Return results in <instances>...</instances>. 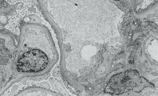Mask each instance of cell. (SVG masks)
<instances>
[{
	"instance_id": "cell-2",
	"label": "cell",
	"mask_w": 158,
	"mask_h": 96,
	"mask_svg": "<svg viewBox=\"0 0 158 96\" xmlns=\"http://www.w3.org/2000/svg\"><path fill=\"white\" fill-rule=\"evenodd\" d=\"M48 62L45 53L34 50L25 53L18 61V66L24 72H36L45 69Z\"/></svg>"
},
{
	"instance_id": "cell-3",
	"label": "cell",
	"mask_w": 158,
	"mask_h": 96,
	"mask_svg": "<svg viewBox=\"0 0 158 96\" xmlns=\"http://www.w3.org/2000/svg\"><path fill=\"white\" fill-rule=\"evenodd\" d=\"M115 1H120V0H115Z\"/></svg>"
},
{
	"instance_id": "cell-1",
	"label": "cell",
	"mask_w": 158,
	"mask_h": 96,
	"mask_svg": "<svg viewBox=\"0 0 158 96\" xmlns=\"http://www.w3.org/2000/svg\"><path fill=\"white\" fill-rule=\"evenodd\" d=\"M147 87H154V85L140 76L137 70L130 69L112 77L104 92L115 94H122L130 90L139 93Z\"/></svg>"
}]
</instances>
